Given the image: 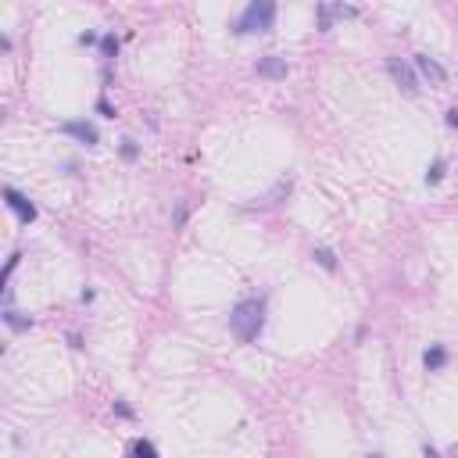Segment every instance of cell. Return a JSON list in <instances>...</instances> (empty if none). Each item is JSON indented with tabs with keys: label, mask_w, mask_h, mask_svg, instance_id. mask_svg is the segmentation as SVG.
I'll return each instance as SVG.
<instances>
[{
	"label": "cell",
	"mask_w": 458,
	"mask_h": 458,
	"mask_svg": "<svg viewBox=\"0 0 458 458\" xmlns=\"http://www.w3.org/2000/svg\"><path fill=\"white\" fill-rule=\"evenodd\" d=\"M440 175H444V161H433V168L426 172V183H440Z\"/></svg>",
	"instance_id": "4fadbf2b"
},
{
	"label": "cell",
	"mask_w": 458,
	"mask_h": 458,
	"mask_svg": "<svg viewBox=\"0 0 458 458\" xmlns=\"http://www.w3.org/2000/svg\"><path fill=\"white\" fill-rule=\"evenodd\" d=\"M4 322H8L11 330H29V326H33V319H22L19 312H4Z\"/></svg>",
	"instance_id": "30bf717a"
},
{
	"label": "cell",
	"mask_w": 458,
	"mask_h": 458,
	"mask_svg": "<svg viewBox=\"0 0 458 458\" xmlns=\"http://www.w3.org/2000/svg\"><path fill=\"white\" fill-rule=\"evenodd\" d=\"M422 454H426V458H440V454H437V451H433V447H426V451H422Z\"/></svg>",
	"instance_id": "e0dca14e"
},
{
	"label": "cell",
	"mask_w": 458,
	"mask_h": 458,
	"mask_svg": "<svg viewBox=\"0 0 458 458\" xmlns=\"http://www.w3.org/2000/svg\"><path fill=\"white\" fill-rule=\"evenodd\" d=\"M19 258H22V255H11V258H8V269H4V280H11V273L19 269Z\"/></svg>",
	"instance_id": "9a60e30c"
},
{
	"label": "cell",
	"mask_w": 458,
	"mask_h": 458,
	"mask_svg": "<svg viewBox=\"0 0 458 458\" xmlns=\"http://www.w3.org/2000/svg\"><path fill=\"white\" fill-rule=\"evenodd\" d=\"M129 454H133V458H158V451H154V444H151V440H133Z\"/></svg>",
	"instance_id": "9c48e42d"
},
{
	"label": "cell",
	"mask_w": 458,
	"mask_h": 458,
	"mask_svg": "<svg viewBox=\"0 0 458 458\" xmlns=\"http://www.w3.org/2000/svg\"><path fill=\"white\" fill-rule=\"evenodd\" d=\"M447 126H458V108H454V111H447Z\"/></svg>",
	"instance_id": "2e32d148"
},
{
	"label": "cell",
	"mask_w": 458,
	"mask_h": 458,
	"mask_svg": "<svg viewBox=\"0 0 458 458\" xmlns=\"http://www.w3.org/2000/svg\"><path fill=\"white\" fill-rule=\"evenodd\" d=\"M262 326H265V301H262V297H244V301L233 308V315H229V330H233V337H237L240 344L258 340Z\"/></svg>",
	"instance_id": "6da1fadb"
},
{
	"label": "cell",
	"mask_w": 458,
	"mask_h": 458,
	"mask_svg": "<svg viewBox=\"0 0 458 458\" xmlns=\"http://www.w3.org/2000/svg\"><path fill=\"white\" fill-rule=\"evenodd\" d=\"M415 68H419V72H422V76H426L433 86H444V83H447L444 65H440V61H433L429 54H415Z\"/></svg>",
	"instance_id": "5b68a950"
},
{
	"label": "cell",
	"mask_w": 458,
	"mask_h": 458,
	"mask_svg": "<svg viewBox=\"0 0 458 458\" xmlns=\"http://www.w3.org/2000/svg\"><path fill=\"white\" fill-rule=\"evenodd\" d=\"M387 72H390V79H394L408 97H415V93H419V76H415V68H412L408 61H401V58H387Z\"/></svg>",
	"instance_id": "3957f363"
},
{
	"label": "cell",
	"mask_w": 458,
	"mask_h": 458,
	"mask_svg": "<svg viewBox=\"0 0 458 458\" xmlns=\"http://www.w3.org/2000/svg\"><path fill=\"white\" fill-rule=\"evenodd\" d=\"M136 154H140V151H136V143H133V140H122V158H129V161H133Z\"/></svg>",
	"instance_id": "5bb4252c"
},
{
	"label": "cell",
	"mask_w": 458,
	"mask_h": 458,
	"mask_svg": "<svg viewBox=\"0 0 458 458\" xmlns=\"http://www.w3.org/2000/svg\"><path fill=\"white\" fill-rule=\"evenodd\" d=\"M65 133H68V136H76V140H83L86 147H93V143L101 140V136H97V129H93L90 122H65Z\"/></svg>",
	"instance_id": "52a82bcc"
},
{
	"label": "cell",
	"mask_w": 458,
	"mask_h": 458,
	"mask_svg": "<svg viewBox=\"0 0 458 458\" xmlns=\"http://www.w3.org/2000/svg\"><path fill=\"white\" fill-rule=\"evenodd\" d=\"M4 200H8V208H11V211H15V215H19V218H22L26 225H29V222L36 218V204H33V200H29L26 193H19L15 186H8V190H4Z\"/></svg>",
	"instance_id": "277c9868"
},
{
	"label": "cell",
	"mask_w": 458,
	"mask_h": 458,
	"mask_svg": "<svg viewBox=\"0 0 458 458\" xmlns=\"http://www.w3.org/2000/svg\"><path fill=\"white\" fill-rule=\"evenodd\" d=\"M101 51H104V58H115V54H118V40H115V36H104V40H101Z\"/></svg>",
	"instance_id": "7c38bea8"
},
{
	"label": "cell",
	"mask_w": 458,
	"mask_h": 458,
	"mask_svg": "<svg viewBox=\"0 0 458 458\" xmlns=\"http://www.w3.org/2000/svg\"><path fill=\"white\" fill-rule=\"evenodd\" d=\"M258 76H265V79H287V58H280V54L262 58L258 61Z\"/></svg>",
	"instance_id": "8992f818"
},
{
	"label": "cell",
	"mask_w": 458,
	"mask_h": 458,
	"mask_svg": "<svg viewBox=\"0 0 458 458\" xmlns=\"http://www.w3.org/2000/svg\"><path fill=\"white\" fill-rule=\"evenodd\" d=\"M444 362H447V351L440 347V344H433L426 355H422V365L429 369V372H437V369H444Z\"/></svg>",
	"instance_id": "ba28073f"
},
{
	"label": "cell",
	"mask_w": 458,
	"mask_h": 458,
	"mask_svg": "<svg viewBox=\"0 0 458 458\" xmlns=\"http://www.w3.org/2000/svg\"><path fill=\"white\" fill-rule=\"evenodd\" d=\"M315 258H319V265H322V269H337V258H333V251H330V248H319V251H315Z\"/></svg>",
	"instance_id": "8fae6325"
},
{
	"label": "cell",
	"mask_w": 458,
	"mask_h": 458,
	"mask_svg": "<svg viewBox=\"0 0 458 458\" xmlns=\"http://www.w3.org/2000/svg\"><path fill=\"white\" fill-rule=\"evenodd\" d=\"M276 22V4L273 0H251V4L240 11V19L233 22V33L248 36V33H269Z\"/></svg>",
	"instance_id": "7a4b0ae2"
},
{
	"label": "cell",
	"mask_w": 458,
	"mask_h": 458,
	"mask_svg": "<svg viewBox=\"0 0 458 458\" xmlns=\"http://www.w3.org/2000/svg\"><path fill=\"white\" fill-rule=\"evenodd\" d=\"M369 458H383V454H380V451H372V454H369Z\"/></svg>",
	"instance_id": "ac0fdd59"
}]
</instances>
